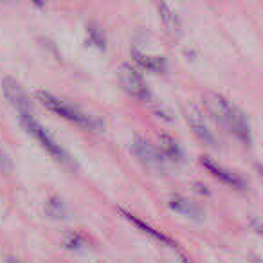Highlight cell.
<instances>
[{"label":"cell","instance_id":"1","mask_svg":"<svg viewBox=\"0 0 263 263\" xmlns=\"http://www.w3.org/2000/svg\"><path fill=\"white\" fill-rule=\"evenodd\" d=\"M202 101H204V106L211 119L216 124H220L227 134H231L241 144L249 146L252 143L251 124H249L247 116L241 112V108H238L233 101H229L226 96L218 94V92H205L202 96Z\"/></svg>","mask_w":263,"mask_h":263},{"label":"cell","instance_id":"2","mask_svg":"<svg viewBox=\"0 0 263 263\" xmlns=\"http://www.w3.org/2000/svg\"><path fill=\"white\" fill-rule=\"evenodd\" d=\"M34 98H36V101L40 103L44 108H47L49 112L62 117V119L69 121V123L78 124V126H83V128H90V130H96V128L101 126V121L99 119L88 116L80 106L72 105L70 101L60 98V96L51 94V92H47V90H38L36 94H34Z\"/></svg>","mask_w":263,"mask_h":263},{"label":"cell","instance_id":"3","mask_svg":"<svg viewBox=\"0 0 263 263\" xmlns=\"http://www.w3.org/2000/svg\"><path fill=\"white\" fill-rule=\"evenodd\" d=\"M18 119H20V124L24 126V130H26L29 136H33L34 139L40 143V146L44 148L51 157H54L56 161L62 162L63 166H74L72 157H70V155L67 154L65 148H63L62 144L52 137L51 132H49L47 128H45L44 124L34 117L33 112L20 114Z\"/></svg>","mask_w":263,"mask_h":263},{"label":"cell","instance_id":"4","mask_svg":"<svg viewBox=\"0 0 263 263\" xmlns=\"http://www.w3.org/2000/svg\"><path fill=\"white\" fill-rule=\"evenodd\" d=\"M130 150L146 168L154 170V172H157V173L168 172L170 161L164 157V154L159 150L157 144L150 143V141L141 136H134V139H132V143H130Z\"/></svg>","mask_w":263,"mask_h":263},{"label":"cell","instance_id":"5","mask_svg":"<svg viewBox=\"0 0 263 263\" xmlns=\"http://www.w3.org/2000/svg\"><path fill=\"white\" fill-rule=\"evenodd\" d=\"M116 72H117V80H119L124 92H128L132 98L141 99V101H150L152 90L148 87L144 76L139 72V69H136L130 63H121Z\"/></svg>","mask_w":263,"mask_h":263},{"label":"cell","instance_id":"6","mask_svg":"<svg viewBox=\"0 0 263 263\" xmlns=\"http://www.w3.org/2000/svg\"><path fill=\"white\" fill-rule=\"evenodd\" d=\"M184 117H186V123L190 124L195 137H197L200 143H204L205 146H211V148H215L216 144H218L215 132L211 130V126L208 124L204 114H202V110L198 108V106L187 105L186 108H184Z\"/></svg>","mask_w":263,"mask_h":263},{"label":"cell","instance_id":"7","mask_svg":"<svg viewBox=\"0 0 263 263\" xmlns=\"http://www.w3.org/2000/svg\"><path fill=\"white\" fill-rule=\"evenodd\" d=\"M198 161H200V164L204 166L215 179H218L220 182H223L226 186L236 187V190H243V187L247 186V182H245V179L240 175V173H236V172H233V170L226 168V166L218 164V162L213 161V159L208 157V155H200Z\"/></svg>","mask_w":263,"mask_h":263},{"label":"cell","instance_id":"8","mask_svg":"<svg viewBox=\"0 0 263 263\" xmlns=\"http://www.w3.org/2000/svg\"><path fill=\"white\" fill-rule=\"evenodd\" d=\"M2 92H4L6 99L9 101V105L15 108V112L18 114H26V112H33V106H31V99L27 96V92L24 90V87L13 78H4L2 80Z\"/></svg>","mask_w":263,"mask_h":263},{"label":"cell","instance_id":"9","mask_svg":"<svg viewBox=\"0 0 263 263\" xmlns=\"http://www.w3.org/2000/svg\"><path fill=\"white\" fill-rule=\"evenodd\" d=\"M119 213L124 216V218L128 220V222H132L134 226L137 227V229H141L144 234H148L150 238H154L155 241H159L161 245H166V247H172V249H177V241H173V238H170L168 234H164L162 231L155 229V227H152L150 223L143 222L141 218H137L136 215H132L130 211H126V209H119Z\"/></svg>","mask_w":263,"mask_h":263},{"label":"cell","instance_id":"10","mask_svg":"<svg viewBox=\"0 0 263 263\" xmlns=\"http://www.w3.org/2000/svg\"><path fill=\"white\" fill-rule=\"evenodd\" d=\"M168 205H170V209H173V211L179 213V215L187 216V218L200 220L202 216H204V209L200 208V204L182 197V195H173V197H170Z\"/></svg>","mask_w":263,"mask_h":263},{"label":"cell","instance_id":"11","mask_svg":"<svg viewBox=\"0 0 263 263\" xmlns=\"http://www.w3.org/2000/svg\"><path fill=\"white\" fill-rule=\"evenodd\" d=\"M132 58L143 69L150 70V72L161 74L166 72L168 69V62H166L164 56H157V54H146V52L139 51V49H132Z\"/></svg>","mask_w":263,"mask_h":263},{"label":"cell","instance_id":"12","mask_svg":"<svg viewBox=\"0 0 263 263\" xmlns=\"http://www.w3.org/2000/svg\"><path fill=\"white\" fill-rule=\"evenodd\" d=\"M159 150L164 154V157L168 159L170 162H182L184 159V152L182 148H180V144L177 143L173 137L166 136V134H162V136H159Z\"/></svg>","mask_w":263,"mask_h":263},{"label":"cell","instance_id":"13","mask_svg":"<svg viewBox=\"0 0 263 263\" xmlns=\"http://www.w3.org/2000/svg\"><path fill=\"white\" fill-rule=\"evenodd\" d=\"M157 11H159V18H161L162 26L166 27V31L172 34H179L180 29H182V24H180L179 15H177L168 4H164V2L157 4Z\"/></svg>","mask_w":263,"mask_h":263},{"label":"cell","instance_id":"14","mask_svg":"<svg viewBox=\"0 0 263 263\" xmlns=\"http://www.w3.org/2000/svg\"><path fill=\"white\" fill-rule=\"evenodd\" d=\"M44 213L51 220H65L69 216V208L63 202V198H60L58 195H52L45 200L44 204Z\"/></svg>","mask_w":263,"mask_h":263},{"label":"cell","instance_id":"15","mask_svg":"<svg viewBox=\"0 0 263 263\" xmlns=\"http://www.w3.org/2000/svg\"><path fill=\"white\" fill-rule=\"evenodd\" d=\"M63 245L69 251H81V249L87 247V238L78 231H70L63 236Z\"/></svg>","mask_w":263,"mask_h":263},{"label":"cell","instance_id":"16","mask_svg":"<svg viewBox=\"0 0 263 263\" xmlns=\"http://www.w3.org/2000/svg\"><path fill=\"white\" fill-rule=\"evenodd\" d=\"M87 42L90 45H94L96 49H99V51H103V49L106 47L105 34H103V31L99 29L98 26H94V24H88L87 26Z\"/></svg>","mask_w":263,"mask_h":263},{"label":"cell","instance_id":"17","mask_svg":"<svg viewBox=\"0 0 263 263\" xmlns=\"http://www.w3.org/2000/svg\"><path fill=\"white\" fill-rule=\"evenodd\" d=\"M0 172H4V173L13 172V161H11V157L6 154V150L2 146H0Z\"/></svg>","mask_w":263,"mask_h":263},{"label":"cell","instance_id":"18","mask_svg":"<svg viewBox=\"0 0 263 263\" xmlns=\"http://www.w3.org/2000/svg\"><path fill=\"white\" fill-rule=\"evenodd\" d=\"M173 263H193V261L186 254H182V252H177L175 258H173Z\"/></svg>","mask_w":263,"mask_h":263},{"label":"cell","instance_id":"19","mask_svg":"<svg viewBox=\"0 0 263 263\" xmlns=\"http://www.w3.org/2000/svg\"><path fill=\"white\" fill-rule=\"evenodd\" d=\"M252 227H254L258 233L263 234V218H254V220H252Z\"/></svg>","mask_w":263,"mask_h":263},{"label":"cell","instance_id":"20","mask_svg":"<svg viewBox=\"0 0 263 263\" xmlns=\"http://www.w3.org/2000/svg\"><path fill=\"white\" fill-rule=\"evenodd\" d=\"M258 170H259V175L263 177V166H258Z\"/></svg>","mask_w":263,"mask_h":263}]
</instances>
